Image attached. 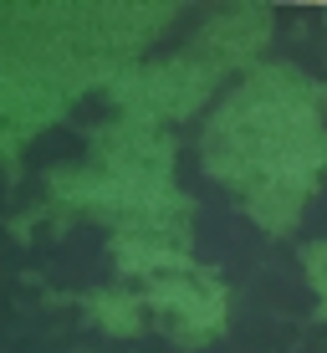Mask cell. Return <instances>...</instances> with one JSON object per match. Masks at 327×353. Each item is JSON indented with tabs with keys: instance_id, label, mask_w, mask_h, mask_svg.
Wrapping results in <instances>:
<instances>
[{
	"instance_id": "obj_1",
	"label": "cell",
	"mask_w": 327,
	"mask_h": 353,
	"mask_svg": "<svg viewBox=\"0 0 327 353\" xmlns=\"http://www.w3.org/2000/svg\"><path fill=\"white\" fill-rule=\"evenodd\" d=\"M312 272L322 276V297H327V251H312Z\"/></svg>"
}]
</instances>
